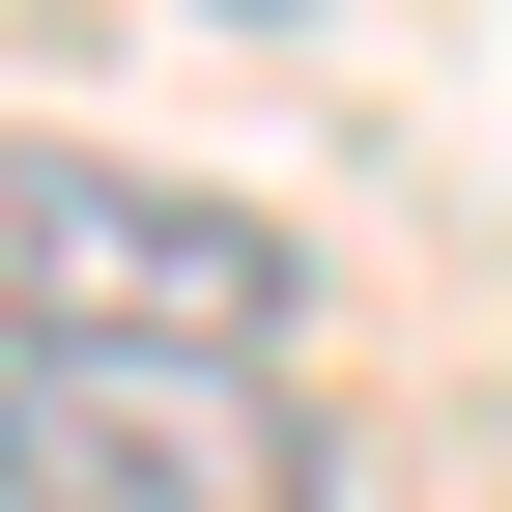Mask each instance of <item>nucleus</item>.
Masks as SVG:
<instances>
[{"mask_svg": "<svg viewBox=\"0 0 512 512\" xmlns=\"http://www.w3.org/2000/svg\"><path fill=\"white\" fill-rule=\"evenodd\" d=\"M0 512H342L256 370H0Z\"/></svg>", "mask_w": 512, "mask_h": 512, "instance_id": "nucleus-1", "label": "nucleus"}]
</instances>
